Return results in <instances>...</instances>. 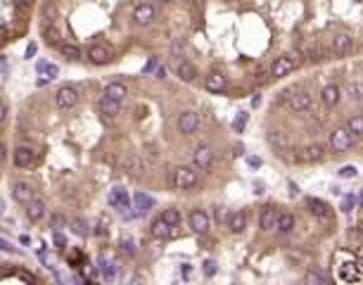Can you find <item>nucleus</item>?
I'll use <instances>...</instances> for the list:
<instances>
[{
  "mask_svg": "<svg viewBox=\"0 0 363 285\" xmlns=\"http://www.w3.org/2000/svg\"><path fill=\"white\" fill-rule=\"evenodd\" d=\"M12 162L17 169H29L36 162V150L29 145H17L12 152Z\"/></svg>",
  "mask_w": 363,
  "mask_h": 285,
  "instance_id": "9b49d317",
  "label": "nucleus"
},
{
  "mask_svg": "<svg viewBox=\"0 0 363 285\" xmlns=\"http://www.w3.org/2000/svg\"><path fill=\"white\" fill-rule=\"evenodd\" d=\"M176 76H178L180 81H185V84H192V81L197 79V69H195L190 62H178L176 64Z\"/></svg>",
  "mask_w": 363,
  "mask_h": 285,
  "instance_id": "393cba45",
  "label": "nucleus"
},
{
  "mask_svg": "<svg viewBox=\"0 0 363 285\" xmlns=\"http://www.w3.org/2000/svg\"><path fill=\"white\" fill-rule=\"evenodd\" d=\"M0 250H3V252H10V254H17V247H14L10 240H5V238H0Z\"/></svg>",
  "mask_w": 363,
  "mask_h": 285,
  "instance_id": "79ce46f5",
  "label": "nucleus"
},
{
  "mask_svg": "<svg viewBox=\"0 0 363 285\" xmlns=\"http://www.w3.org/2000/svg\"><path fill=\"white\" fill-rule=\"evenodd\" d=\"M102 95L112 97V100H117V102H123V100L128 97V88H126V86H123L121 81H112V84L105 86Z\"/></svg>",
  "mask_w": 363,
  "mask_h": 285,
  "instance_id": "4be33fe9",
  "label": "nucleus"
},
{
  "mask_svg": "<svg viewBox=\"0 0 363 285\" xmlns=\"http://www.w3.org/2000/svg\"><path fill=\"white\" fill-rule=\"evenodd\" d=\"M268 143L273 147H285L288 145V140H285V136H282L280 131H271L268 133Z\"/></svg>",
  "mask_w": 363,
  "mask_h": 285,
  "instance_id": "72a5a7b5",
  "label": "nucleus"
},
{
  "mask_svg": "<svg viewBox=\"0 0 363 285\" xmlns=\"http://www.w3.org/2000/svg\"><path fill=\"white\" fill-rule=\"evenodd\" d=\"M183 276H185V278L190 276V266H188V264H183Z\"/></svg>",
  "mask_w": 363,
  "mask_h": 285,
  "instance_id": "5fc2aeb1",
  "label": "nucleus"
},
{
  "mask_svg": "<svg viewBox=\"0 0 363 285\" xmlns=\"http://www.w3.org/2000/svg\"><path fill=\"white\" fill-rule=\"evenodd\" d=\"M5 160H7V147H5V143L0 140V167L5 164Z\"/></svg>",
  "mask_w": 363,
  "mask_h": 285,
  "instance_id": "49530a36",
  "label": "nucleus"
},
{
  "mask_svg": "<svg viewBox=\"0 0 363 285\" xmlns=\"http://www.w3.org/2000/svg\"><path fill=\"white\" fill-rule=\"evenodd\" d=\"M0 71H3V74H7V60H5V57L0 60Z\"/></svg>",
  "mask_w": 363,
  "mask_h": 285,
  "instance_id": "864d4df0",
  "label": "nucleus"
},
{
  "mask_svg": "<svg viewBox=\"0 0 363 285\" xmlns=\"http://www.w3.org/2000/svg\"><path fill=\"white\" fill-rule=\"evenodd\" d=\"M247 164L256 169V167H261V160H259V157H249V160H247Z\"/></svg>",
  "mask_w": 363,
  "mask_h": 285,
  "instance_id": "09e8293b",
  "label": "nucleus"
},
{
  "mask_svg": "<svg viewBox=\"0 0 363 285\" xmlns=\"http://www.w3.org/2000/svg\"><path fill=\"white\" fill-rule=\"evenodd\" d=\"M24 212H27V219L31 223H41L43 219L48 216V204H45V200H41V197L36 195L29 204H24Z\"/></svg>",
  "mask_w": 363,
  "mask_h": 285,
  "instance_id": "1a4fd4ad",
  "label": "nucleus"
},
{
  "mask_svg": "<svg viewBox=\"0 0 363 285\" xmlns=\"http://www.w3.org/2000/svg\"><path fill=\"white\" fill-rule=\"evenodd\" d=\"M188 226H190L195 233H206V230H209V226H212V219H209V214H206V212H202V209H195V212H190V216H188Z\"/></svg>",
  "mask_w": 363,
  "mask_h": 285,
  "instance_id": "4468645a",
  "label": "nucleus"
},
{
  "mask_svg": "<svg viewBox=\"0 0 363 285\" xmlns=\"http://www.w3.org/2000/svg\"><path fill=\"white\" fill-rule=\"evenodd\" d=\"M79 97H81L79 95V88L67 84V86H60V91L55 93V102L60 110H71V107L79 102Z\"/></svg>",
  "mask_w": 363,
  "mask_h": 285,
  "instance_id": "0eeeda50",
  "label": "nucleus"
},
{
  "mask_svg": "<svg viewBox=\"0 0 363 285\" xmlns=\"http://www.w3.org/2000/svg\"><path fill=\"white\" fill-rule=\"evenodd\" d=\"M204 88L209 93H223L226 91V76L221 71H209L204 76Z\"/></svg>",
  "mask_w": 363,
  "mask_h": 285,
  "instance_id": "6ab92c4d",
  "label": "nucleus"
},
{
  "mask_svg": "<svg viewBox=\"0 0 363 285\" xmlns=\"http://www.w3.org/2000/svg\"><path fill=\"white\" fill-rule=\"evenodd\" d=\"M62 223H64V219H62V216H55V219H53V228H57Z\"/></svg>",
  "mask_w": 363,
  "mask_h": 285,
  "instance_id": "603ef678",
  "label": "nucleus"
},
{
  "mask_svg": "<svg viewBox=\"0 0 363 285\" xmlns=\"http://www.w3.org/2000/svg\"><path fill=\"white\" fill-rule=\"evenodd\" d=\"M121 252L123 254H136V243H133V240H131V238H123L121 240Z\"/></svg>",
  "mask_w": 363,
  "mask_h": 285,
  "instance_id": "58836bf2",
  "label": "nucleus"
},
{
  "mask_svg": "<svg viewBox=\"0 0 363 285\" xmlns=\"http://www.w3.org/2000/svg\"><path fill=\"white\" fill-rule=\"evenodd\" d=\"M53 245L60 247V250H64V247H67V238L62 236V233H55V236H53Z\"/></svg>",
  "mask_w": 363,
  "mask_h": 285,
  "instance_id": "37998d69",
  "label": "nucleus"
},
{
  "mask_svg": "<svg viewBox=\"0 0 363 285\" xmlns=\"http://www.w3.org/2000/svg\"><path fill=\"white\" fill-rule=\"evenodd\" d=\"M204 276H206V278L216 276V262H214V259H206V262H204Z\"/></svg>",
  "mask_w": 363,
  "mask_h": 285,
  "instance_id": "a19ab883",
  "label": "nucleus"
},
{
  "mask_svg": "<svg viewBox=\"0 0 363 285\" xmlns=\"http://www.w3.org/2000/svg\"><path fill=\"white\" fill-rule=\"evenodd\" d=\"M123 169H126L131 176H143L145 171H147V162H145L140 154H128V157L123 160Z\"/></svg>",
  "mask_w": 363,
  "mask_h": 285,
  "instance_id": "a211bd4d",
  "label": "nucleus"
},
{
  "mask_svg": "<svg viewBox=\"0 0 363 285\" xmlns=\"http://www.w3.org/2000/svg\"><path fill=\"white\" fill-rule=\"evenodd\" d=\"M157 79H166V67H157Z\"/></svg>",
  "mask_w": 363,
  "mask_h": 285,
  "instance_id": "3c124183",
  "label": "nucleus"
},
{
  "mask_svg": "<svg viewBox=\"0 0 363 285\" xmlns=\"http://www.w3.org/2000/svg\"><path fill=\"white\" fill-rule=\"evenodd\" d=\"M7 112H10V110H7V102H3V100H0V126L7 121Z\"/></svg>",
  "mask_w": 363,
  "mask_h": 285,
  "instance_id": "c03bdc74",
  "label": "nucleus"
},
{
  "mask_svg": "<svg viewBox=\"0 0 363 285\" xmlns=\"http://www.w3.org/2000/svg\"><path fill=\"white\" fill-rule=\"evenodd\" d=\"M323 157V145H308L306 150H304V154L299 157V160H304V162H314V160H321Z\"/></svg>",
  "mask_w": 363,
  "mask_h": 285,
  "instance_id": "2f4dec72",
  "label": "nucleus"
},
{
  "mask_svg": "<svg viewBox=\"0 0 363 285\" xmlns=\"http://www.w3.org/2000/svg\"><path fill=\"white\" fill-rule=\"evenodd\" d=\"M214 164V150L209 145H197L192 152V167L197 171H209Z\"/></svg>",
  "mask_w": 363,
  "mask_h": 285,
  "instance_id": "6e6552de",
  "label": "nucleus"
},
{
  "mask_svg": "<svg viewBox=\"0 0 363 285\" xmlns=\"http://www.w3.org/2000/svg\"><path fill=\"white\" fill-rule=\"evenodd\" d=\"M34 55H36V43H31L27 48V57H34Z\"/></svg>",
  "mask_w": 363,
  "mask_h": 285,
  "instance_id": "8fccbe9b",
  "label": "nucleus"
},
{
  "mask_svg": "<svg viewBox=\"0 0 363 285\" xmlns=\"http://www.w3.org/2000/svg\"><path fill=\"white\" fill-rule=\"evenodd\" d=\"M358 202H361V204H363V190H361V197H358Z\"/></svg>",
  "mask_w": 363,
  "mask_h": 285,
  "instance_id": "4d7b16f0",
  "label": "nucleus"
},
{
  "mask_svg": "<svg viewBox=\"0 0 363 285\" xmlns=\"http://www.w3.org/2000/svg\"><path fill=\"white\" fill-rule=\"evenodd\" d=\"M17 278H19V280H27V283H36V278H34V276H31V273H27V271L17 273Z\"/></svg>",
  "mask_w": 363,
  "mask_h": 285,
  "instance_id": "de8ad7c7",
  "label": "nucleus"
},
{
  "mask_svg": "<svg viewBox=\"0 0 363 285\" xmlns=\"http://www.w3.org/2000/svg\"><path fill=\"white\" fill-rule=\"evenodd\" d=\"M340 86H335V84H330V86H325L321 91V102L328 107V110H332V107H337V102H340Z\"/></svg>",
  "mask_w": 363,
  "mask_h": 285,
  "instance_id": "5701e85b",
  "label": "nucleus"
},
{
  "mask_svg": "<svg viewBox=\"0 0 363 285\" xmlns=\"http://www.w3.org/2000/svg\"><path fill=\"white\" fill-rule=\"evenodd\" d=\"M325 273H321V271H314V269H311V271L306 273V283H325Z\"/></svg>",
  "mask_w": 363,
  "mask_h": 285,
  "instance_id": "4c0bfd02",
  "label": "nucleus"
},
{
  "mask_svg": "<svg viewBox=\"0 0 363 285\" xmlns=\"http://www.w3.org/2000/svg\"><path fill=\"white\" fill-rule=\"evenodd\" d=\"M356 202H358L356 195H344V202H342V212H344V214H349L351 209L356 207Z\"/></svg>",
  "mask_w": 363,
  "mask_h": 285,
  "instance_id": "e433bc0d",
  "label": "nucleus"
},
{
  "mask_svg": "<svg viewBox=\"0 0 363 285\" xmlns=\"http://www.w3.org/2000/svg\"><path fill=\"white\" fill-rule=\"evenodd\" d=\"M347 128H349L356 138H363V114H356V117H351L347 121Z\"/></svg>",
  "mask_w": 363,
  "mask_h": 285,
  "instance_id": "7c9ffc66",
  "label": "nucleus"
},
{
  "mask_svg": "<svg viewBox=\"0 0 363 285\" xmlns=\"http://www.w3.org/2000/svg\"><path fill=\"white\" fill-rule=\"evenodd\" d=\"M351 45H354V43H351L349 34H335L330 38V53L335 57H344L351 50Z\"/></svg>",
  "mask_w": 363,
  "mask_h": 285,
  "instance_id": "ddd939ff",
  "label": "nucleus"
},
{
  "mask_svg": "<svg viewBox=\"0 0 363 285\" xmlns=\"http://www.w3.org/2000/svg\"><path fill=\"white\" fill-rule=\"evenodd\" d=\"M347 93H349L351 100L363 102V81H349L347 84Z\"/></svg>",
  "mask_w": 363,
  "mask_h": 285,
  "instance_id": "c756f323",
  "label": "nucleus"
},
{
  "mask_svg": "<svg viewBox=\"0 0 363 285\" xmlns=\"http://www.w3.org/2000/svg\"><path fill=\"white\" fill-rule=\"evenodd\" d=\"M308 209H311V214L321 216V219H330V214H332L328 204L323 200H316V197H308Z\"/></svg>",
  "mask_w": 363,
  "mask_h": 285,
  "instance_id": "bb28decb",
  "label": "nucleus"
},
{
  "mask_svg": "<svg viewBox=\"0 0 363 285\" xmlns=\"http://www.w3.org/2000/svg\"><path fill=\"white\" fill-rule=\"evenodd\" d=\"M162 3H173V0H162Z\"/></svg>",
  "mask_w": 363,
  "mask_h": 285,
  "instance_id": "13d9d810",
  "label": "nucleus"
},
{
  "mask_svg": "<svg viewBox=\"0 0 363 285\" xmlns=\"http://www.w3.org/2000/svg\"><path fill=\"white\" fill-rule=\"evenodd\" d=\"M226 223L230 228V233H242L247 228V214L245 212H233V214H228Z\"/></svg>",
  "mask_w": 363,
  "mask_h": 285,
  "instance_id": "b1692460",
  "label": "nucleus"
},
{
  "mask_svg": "<svg viewBox=\"0 0 363 285\" xmlns=\"http://www.w3.org/2000/svg\"><path fill=\"white\" fill-rule=\"evenodd\" d=\"M57 50H60L62 57H67L71 62H76V60L83 57V50L79 48V45H71V43H57Z\"/></svg>",
  "mask_w": 363,
  "mask_h": 285,
  "instance_id": "a878e982",
  "label": "nucleus"
},
{
  "mask_svg": "<svg viewBox=\"0 0 363 285\" xmlns=\"http://www.w3.org/2000/svg\"><path fill=\"white\" fill-rule=\"evenodd\" d=\"M131 202H133V207H136V216H145L152 207H154V200L145 193H136L133 197H131Z\"/></svg>",
  "mask_w": 363,
  "mask_h": 285,
  "instance_id": "aec40b11",
  "label": "nucleus"
},
{
  "mask_svg": "<svg viewBox=\"0 0 363 285\" xmlns=\"http://www.w3.org/2000/svg\"><path fill=\"white\" fill-rule=\"evenodd\" d=\"M337 174H340V178H354V176L358 174V169L356 167H342Z\"/></svg>",
  "mask_w": 363,
  "mask_h": 285,
  "instance_id": "ea45409f",
  "label": "nucleus"
},
{
  "mask_svg": "<svg viewBox=\"0 0 363 285\" xmlns=\"http://www.w3.org/2000/svg\"><path fill=\"white\" fill-rule=\"evenodd\" d=\"M150 233L157 238V240H169V238H173V226L166 223L162 216H157V219L150 223Z\"/></svg>",
  "mask_w": 363,
  "mask_h": 285,
  "instance_id": "f3484780",
  "label": "nucleus"
},
{
  "mask_svg": "<svg viewBox=\"0 0 363 285\" xmlns=\"http://www.w3.org/2000/svg\"><path fill=\"white\" fill-rule=\"evenodd\" d=\"M12 197H14V202L17 204H29V202L36 197V190H34V186L31 183H27V181H14L12 183Z\"/></svg>",
  "mask_w": 363,
  "mask_h": 285,
  "instance_id": "f8f14e48",
  "label": "nucleus"
},
{
  "mask_svg": "<svg viewBox=\"0 0 363 285\" xmlns=\"http://www.w3.org/2000/svg\"><path fill=\"white\" fill-rule=\"evenodd\" d=\"M278 219H280V212L275 207H266L259 216V226L264 233H271V230L278 228Z\"/></svg>",
  "mask_w": 363,
  "mask_h": 285,
  "instance_id": "2eb2a0df",
  "label": "nucleus"
},
{
  "mask_svg": "<svg viewBox=\"0 0 363 285\" xmlns=\"http://www.w3.org/2000/svg\"><path fill=\"white\" fill-rule=\"evenodd\" d=\"M71 230H74L76 236L86 238V236H88V223L83 221V219H76V221H71Z\"/></svg>",
  "mask_w": 363,
  "mask_h": 285,
  "instance_id": "f704fd0d",
  "label": "nucleus"
},
{
  "mask_svg": "<svg viewBox=\"0 0 363 285\" xmlns=\"http://www.w3.org/2000/svg\"><path fill=\"white\" fill-rule=\"evenodd\" d=\"M90 64H95V67H105V64H110L114 60V53H112L110 45H105V43H93L86 53Z\"/></svg>",
  "mask_w": 363,
  "mask_h": 285,
  "instance_id": "39448f33",
  "label": "nucleus"
},
{
  "mask_svg": "<svg viewBox=\"0 0 363 285\" xmlns=\"http://www.w3.org/2000/svg\"><path fill=\"white\" fill-rule=\"evenodd\" d=\"M285 102H288V110L297 112V114L311 110V95L306 91H295L292 95H285Z\"/></svg>",
  "mask_w": 363,
  "mask_h": 285,
  "instance_id": "9d476101",
  "label": "nucleus"
},
{
  "mask_svg": "<svg viewBox=\"0 0 363 285\" xmlns=\"http://www.w3.org/2000/svg\"><path fill=\"white\" fill-rule=\"evenodd\" d=\"M354 133L347 128V126H342V128H335V131L330 133V150L332 152H347L351 145H354Z\"/></svg>",
  "mask_w": 363,
  "mask_h": 285,
  "instance_id": "f03ea898",
  "label": "nucleus"
},
{
  "mask_svg": "<svg viewBox=\"0 0 363 285\" xmlns=\"http://www.w3.org/2000/svg\"><path fill=\"white\" fill-rule=\"evenodd\" d=\"M340 280H344V283H356V280H363L358 266L354 264V259L347 262V264H340Z\"/></svg>",
  "mask_w": 363,
  "mask_h": 285,
  "instance_id": "412c9836",
  "label": "nucleus"
},
{
  "mask_svg": "<svg viewBox=\"0 0 363 285\" xmlns=\"http://www.w3.org/2000/svg\"><path fill=\"white\" fill-rule=\"evenodd\" d=\"M100 273H102L105 280H117L119 266L114 264V262H107V259H102V262H100Z\"/></svg>",
  "mask_w": 363,
  "mask_h": 285,
  "instance_id": "cd10ccee",
  "label": "nucleus"
},
{
  "mask_svg": "<svg viewBox=\"0 0 363 285\" xmlns=\"http://www.w3.org/2000/svg\"><path fill=\"white\" fill-rule=\"evenodd\" d=\"M190 3H197V5H199V3H204V0H190Z\"/></svg>",
  "mask_w": 363,
  "mask_h": 285,
  "instance_id": "6e6d98bb",
  "label": "nucleus"
},
{
  "mask_svg": "<svg viewBox=\"0 0 363 285\" xmlns=\"http://www.w3.org/2000/svg\"><path fill=\"white\" fill-rule=\"evenodd\" d=\"M162 219H164L166 223H171L173 228H176V226L180 223V212L176 207H169V209H164V212H162Z\"/></svg>",
  "mask_w": 363,
  "mask_h": 285,
  "instance_id": "473e14b6",
  "label": "nucleus"
},
{
  "mask_svg": "<svg viewBox=\"0 0 363 285\" xmlns=\"http://www.w3.org/2000/svg\"><path fill=\"white\" fill-rule=\"evenodd\" d=\"M199 181V171L195 167H178L171 174V186L176 190H190Z\"/></svg>",
  "mask_w": 363,
  "mask_h": 285,
  "instance_id": "f257e3e1",
  "label": "nucleus"
},
{
  "mask_svg": "<svg viewBox=\"0 0 363 285\" xmlns=\"http://www.w3.org/2000/svg\"><path fill=\"white\" fill-rule=\"evenodd\" d=\"M157 67H159V62H157V60H154V57H152L150 62L145 64V74H150V71H154V69H157Z\"/></svg>",
  "mask_w": 363,
  "mask_h": 285,
  "instance_id": "a18cd8bd",
  "label": "nucleus"
},
{
  "mask_svg": "<svg viewBox=\"0 0 363 285\" xmlns=\"http://www.w3.org/2000/svg\"><path fill=\"white\" fill-rule=\"evenodd\" d=\"M297 64H299V60L295 55H280V57H275V62L271 64L268 74H271V79H282V76H288V74H292L297 69Z\"/></svg>",
  "mask_w": 363,
  "mask_h": 285,
  "instance_id": "7ed1b4c3",
  "label": "nucleus"
},
{
  "mask_svg": "<svg viewBox=\"0 0 363 285\" xmlns=\"http://www.w3.org/2000/svg\"><path fill=\"white\" fill-rule=\"evenodd\" d=\"M247 119H249V114H247V112H240V114H238V117L233 119V128H235L238 133H242V131H245Z\"/></svg>",
  "mask_w": 363,
  "mask_h": 285,
  "instance_id": "c9c22d12",
  "label": "nucleus"
},
{
  "mask_svg": "<svg viewBox=\"0 0 363 285\" xmlns=\"http://www.w3.org/2000/svg\"><path fill=\"white\" fill-rule=\"evenodd\" d=\"M295 216L292 214H280V219H278V233H282V236H288V233H292L295 230Z\"/></svg>",
  "mask_w": 363,
  "mask_h": 285,
  "instance_id": "c85d7f7f",
  "label": "nucleus"
},
{
  "mask_svg": "<svg viewBox=\"0 0 363 285\" xmlns=\"http://www.w3.org/2000/svg\"><path fill=\"white\" fill-rule=\"evenodd\" d=\"M154 19H157V10H154V5H150V3H138V5L133 7V12H131V21H133L136 27H150Z\"/></svg>",
  "mask_w": 363,
  "mask_h": 285,
  "instance_id": "20e7f679",
  "label": "nucleus"
},
{
  "mask_svg": "<svg viewBox=\"0 0 363 285\" xmlns=\"http://www.w3.org/2000/svg\"><path fill=\"white\" fill-rule=\"evenodd\" d=\"M97 112H100L105 119H112L121 112V102H117V100H112V97H107V95H100V100H97Z\"/></svg>",
  "mask_w": 363,
  "mask_h": 285,
  "instance_id": "dca6fc26",
  "label": "nucleus"
},
{
  "mask_svg": "<svg viewBox=\"0 0 363 285\" xmlns=\"http://www.w3.org/2000/svg\"><path fill=\"white\" fill-rule=\"evenodd\" d=\"M199 124H202V119H199L197 112L192 110H185L178 114V121H176V126H178V133H183V136H192V133L199 131Z\"/></svg>",
  "mask_w": 363,
  "mask_h": 285,
  "instance_id": "423d86ee",
  "label": "nucleus"
}]
</instances>
